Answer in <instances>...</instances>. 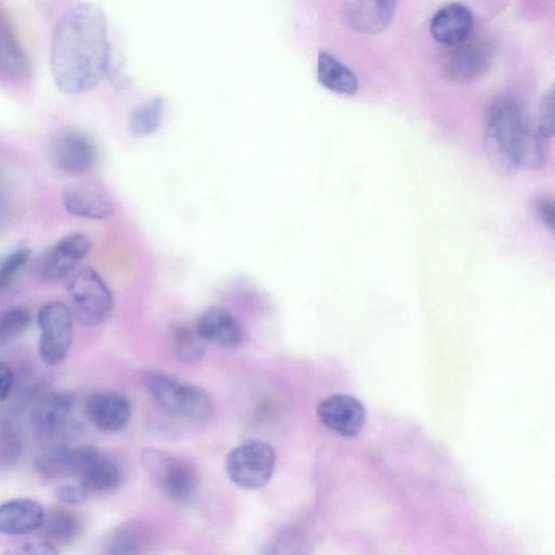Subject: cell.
Masks as SVG:
<instances>
[{
  "instance_id": "9a60e30c",
  "label": "cell",
  "mask_w": 555,
  "mask_h": 555,
  "mask_svg": "<svg viewBox=\"0 0 555 555\" xmlns=\"http://www.w3.org/2000/svg\"><path fill=\"white\" fill-rule=\"evenodd\" d=\"M195 331L204 341L223 348L240 347L245 338V331L240 320L221 307H210L196 321Z\"/></svg>"
},
{
  "instance_id": "7402d4cb",
  "label": "cell",
  "mask_w": 555,
  "mask_h": 555,
  "mask_svg": "<svg viewBox=\"0 0 555 555\" xmlns=\"http://www.w3.org/2000/svg\"><path fill=\"white\" fill-rule=\"evenodd\" d=\"M41 528L44 540L54 546L67 545L80 535L82 522L73 511L57 507L46 514Z\"/></svg>"
},
{
  "instance_id": "4dcf8cb0",
  "label": "cell",
  "mask_w": 555,
  "mask_h": 555,
  "mask_svg": "<svg viewBox=\"0 0 555 555\" xmlns=\"http://www.w3.org/2000/svg\"><path fill=\"white\" fill-rule=\"evenodd\" d=\"M306 542L296 532L276 537L267 547V555H306Z\"/></svg>"
},
{
  "instance_id": "e0dca14e",
  "label": "cell",
  "mask_w": 555,
  "mask_h": 555,
  "mask_svg": "<svg viewBox=\"0 0 555 555\" xmlns=\"http://www.w3.org/2000/svg\"><path fill=\"white\" fill-rule=\"evenodd\" d=\"M46 513L35 500L17 498L0 503V533L22 535L41 528Z\"/></svg>"
},
{
  "instance_id": "836d02e7",
  "label": "cell",
  "mask_w": 555,
  "mask_h": 555,
  "mask_svg": "<svg viewBox=\"0 0 555 555\" xmlns=\"http://www.w3.org/2000/svg\"><path fill=\"white\" fill-rule=\"evenodd\" d=\"M88 489L80 483H64L54 490L55 498L65 504L76 505L83 503L88 498Z\"/></svg>"
},
{
  "instance_id": "f1b7e54d",
  "label": "cell",
  "mask_w": 555,
  "mask_h": 555,
  "mask_svg": "<svg viewBox=\"0 0 555 555\" xmlns=\"http://www.w3.org/2000/svg\"><path fill=\"white\" fill-rule=\"evenodd\" d=\"M31 317L22 307H10L0 314V346L17 340L30 325Z\"/></svg>"
},
{
  "instance_id": "277c9868",
  "label": "cell",
  "mask_w": 555,
  "mask_h": 555,
  "mask_svg": "<svg viewBox=\"0 0 555 555\" xmlns=\"http://www.w3.org/2000/svg\"><path fill=\"white\" fill-rule=\"evenodd\" d=\"M67 292L72 302V313L81 324L95 326L103 323L113 310L112 293L91 268L75 270L68 280Z\"/></svg>"
},
{
  "instance_id": "cb8c5ba5",
  "label": "cell",
  "mask_w": 555,
  "mask_h": 555,
  "mask_svg": "<svg viewBox=\"0 0 555 555\" xmlns=\"http://www.w3.org/2000/svg\"><path fill=\"white\" fill-rule=\"evenodd\" d=\"M165 102L163 96H154L137 106L129 117V129L138 137L155 132L163 120Z\"/></svg>"
},
{
  "instance_id": "83f0119b",
  "label": "cell",
  "mask_w": 555,
  "mask_h": 555,
  "mask_svg": "<svg viewBox=\"0 0 555 555\" xmlns=\"http://www.w3.org/2000/svg\"><path fill=\"white\" fill-rule=\"evenodd\" d=\"M0 67L15 76L25 75L28 69L23 50L7 29H0Z\"/></svg>"
},
{
  "instance_id": "d6a6232c",
  "label": "cell",
  "mask_w": 555,
  "mask_h": 555,
  "mask_svg": "<svg viewBox=\"0 0 555 555\" xmlns=\"http://www.w3.org/2000/svg\"><path fill=\"white\" fill-rule=\"evenodd\" d=\"M57 548L47 540L23 542L9 548L4 555H57Z\"/></svg>"
},
{
  "instance_id": "d6986e66",
  "label": "cell",
  "mask_w": 555,
  "mask_h": 555,
  "mask_svg": "<svg viewBox=\"0 0 555 555\" xmlns=\"http://www.w3.org/2000/svg\"><path fill=\"white\" fill-rule=\"evenodd\" d=\"M62 201L66 210L75 216L103 220L115 214V205L107 194L91 185H68Z\"/></svg>"
},
{
  "instance_id": "f546056e",
  "label": "cell",
  "mask_w": 555,
  "mask_h": 555,
  "mask_svg": "<svg viewBox=\"0 0 555 555\" xmlns=\"http://www.w3.org/2000/svg\"><path fill=\"white\" fill-rule=\"evenodd\" d=\"M31 250L27 247H18L10 251L0 260V292L5 289L24 266L29 261Z\"/></svg>"
},
{
  "instance_id": "ac0fdd59",
  "label": "cell",
  "mask_w": 555,
  "mask_h": 555,
  "mask_svg": "<svg viewBox=\"0 0 555 555\" xmlns=\"http://www.w3.org/2000/svg\"><path fill=\"white\" fill-rule=\"evenodd\" d=\"M473 27V14L462 3H449L440 8L429 25L430 34L439 43L454 47L466 40Z\"/></svg>"
},
{
  "instance_id": "6da1fadb",
  "label": "cell",
  "mask_w": 555,
  "mask_h": 555,
  "mask_svg": "<svg viewBox=\"0 0 555 555\" xmlns=\"http://www.w3.org/2000/svg\"><path fill=\"white\" fill-rule=\"evenodd\" d=\"M108 63L105 14L90 3L70 7L53 29L51 72L56 87L67 94L89 91L106 75Z\"/></svg>"
},
{
  "instance_id": "603a6c76",
  "label": "cell",
  "mask_w": 555,
  "mask_h": 555,
  "mask_svg": "<svg viewBox=\"0 0 555 555\" xmlns=\"http://www.w3.org/2000/svg\"><path fill=\"white\" fill-rule=\"evenodd\" d=\"M145 529L131 522L118 528L108 539L106 555H141L147 545Z\"/></svg>"
},
{
  "instance_id": "30bf717a",
  "label": "cell",
  "mask_w": 555,
  "mask_h": 555,
  "mask_svg": "<svg viewBox=\"0 0 555 555\" xmlns=\"http://www.w3.org/2000/svg\"><path fill=\"white\" fill-rule=\"evenodd\" d=\"M91 247L90 237L83 233H70L61 237L40 257L38 274L50 282L69 276Z\"/></svg>"
},
{
  "instance_id": "7a4b0ae2",
  "label": "cell",
  "mask_w": 555,
  "mask_h": 555,
  "mask_svg": "<svg viewBox=\"0 0 555 555\" xmlns=\"http://www.w3.org/2000/svg\"><path fill=\"white\" fill-rule=\"evenodd\" d=\"M519 105L502 99L492 105L485 129V150L492 167L501 175H513L519 166L518 155L526 125Z\"/></svg>"
},
{
  "instance_id": "9c48e42d",
  "label": "cell",
  "mask_w": 555,
  "mask_h": 555,
  "mask_svg": "<svg viewBox=\"0 0 555 555\" xmlns=\"http://www.w3.org/2000/svg\"><path fill=\"white\" fill-rule=\"evenodd\" d=\"M75 397L67 391L53 392L44 397L35 408L34 428L46 442H63L77 429Z\"/></svg>"
},
{
  "instance_id": "8fae6325",
  "label": "cell",
  "mask_w": 555,
  "mask_h": 555,
  "mask_svg": "<svg viewBox=\"0 0 555 555\" xmlns=\"http://www.w3.org/2000/svg\"><path fill=\"white\" fill-rule=\"evenodd\" d=\"M76 449V477L88 491L106 492L120 485L122 469L114 457L92 446H81Z\"/></svg>"
},
{
  "instance_id": "4fadbf2b",
  "label": "cell",
  "mask_w": 555,
  "mask_h": 555,
  "mask_svg": "<svg viewBox=\"0 0 555 555\" xmlns=\"http://www.w3.org/2000/svg\"><path fill=\"white\" fill-rule=\"evenodd\" d=\"M493 57L491 46L483 40H464L454 46L444 61V72L459 82H470L481 77Z\"/></svg>"
},
{
  "instance_id": "4316f807",
  "label": "cell",
  "mask_w": 555,
  "mask_h": 555,
  "mask_svg": "<svg viewBox=\"0 0 555 555\" xmlns=\"http://www.w3.org/2000/svg\"><path fill=\"white\" fill-rule=\"evenodd\" d=\"M23 453L18 429L8 420H0V469L14 467Z\"/></svg>"
},
{
  "instance_id": "8992f818",
  "label": "cell",
  "mask_w": 555,
  "mask_h": 555,
  "mask_svg": "<svg viewBox=\"0 0 555 555\" xmlns=\"http://www.w3.org/2000/svg\"><path fill=\"white\" fill-rule=\"evenodd\" d=\"M141 463L153 480L173 501L188 502L196 488V475L185 461L153 448L141 451Z\"/></svg>"
},
{
  "instance_id": "3957f363",
  "label": "cell",
  "mask_w": 555,
  "mask_h": 555,
  "mask_svg": "<svg viewBox=\"0 0 555 555\" xmlns=\"http://www.w3.org/2000/svg\"><path fill=\"white\" fill-rule=\"evenodd\" d=\"M142 380L157 404L177 418L204 422L214 413L212 398L198 386L181 382L158 370L145 371Z\"/></svg>"
},
{
  "instance_id": "e575fe53",
  "label": "cell",
  "mask_w": 555,
  "mask_h": 555,
  "mask_svg": "<svg viewBox=\"0 0 555 555\" xmlns=\"http://www.w3.org/2000/svg\"><path fill=\"white\" fill-rule=\"evenodd\" d=\"M14 383V375L10 366L0 361V402L10 393Z\"/></svg>"
},
{
  "instance_id": "1f68e13d",
  "label": "cell",
  "mask_w": 555,
  "mask_h": 555,
  "mask_svg": "<svg viewBox=\"0 0 555 555\" xmlns=\"http://www.w3.org/2000/svg\"><path fill=\"white\" fill-rule=\"evenodd\" d=\"M540 132L550 138L554 133V89L551 87L541 100L539 125Z\"/></svg>"
},
{
  "instance_id": "ba28073f",
  "label": "cell",
  "mask_w": 555,
  "mask_h": 555,
  "mask_svg": "<svg viewBox=\"0 0 555 555\" xmlns=\"http://www.w3.org/2000/svg\"><path fill=\"white\" fill-rule=\"evenodd\" d=\"M98 156L93 139L82 130L66 128L56 132L48 147L50 163L59 171L79 176L89 171Z\"/></svg>"
},
{
  "instance_id": "7c38bea8",
  "label": "cell",
  "mask_w": 555,
  "mask_h": 555,
  "mask_svg": "<svg viewBox=\"0 0 555 555\" xmlns=\"http://www.w3.org/2000/svg\"><path fill=\"white\" fill-rule=\"evenodd\" d=\"M320 422L344 437H356L365 421V408L357 398L335 393L322 400L317 408Z\"/></svg>"
},
{
  "instance_id": "2e32d148",
  "label": "cell",
  "mask_w": 555,
  "mask_h": 555,
  "mask_svg": "<svg viewBox=\"0 0 555 555\" xmlns=\"http://www.w3.org/2000/svg\"><path fill=\"white\" fill-rule=\"evenodd\" d=\"M396 2L348 1L343 4L341 15L346 25L354 30L376 34L382 31L391 21Z\"/></svg>"
},
{
  "instance_id": "d4e9b609",
  "label": "cell",
  "mask_w": 555,
  "mask_h": 555,
  "mask_svg": "<svg viewBox=\"0 0 555 555\" xmlns=\"http://www.w3.org/2000/svg\"><path fill=\"white\" fill-rule=\"evenodd\" d=\"M546 139L538 127L526 121L519 146V166L532 169L543 166L546 159Z\"/></svg>"
},
{
  "instance_id": "484cf974",
  "label": "cell",
  "mask_w": 555,
  "mask_h": 555,
  "mask_svg": "<svg viewBox=\"0 0 555 555\" xmlns=\"http://www.w3.org/2000/svg\"><path fill=\"white\" fill-rule=\"evenodd\" d=\"M173 351L177 359L183 363L192 364L199 361L205 353V341L195 328L185 325L177 326L172 333Z\"/></svg>"
},
{
  "instance_id": "5bb4252c",
  "label": "cell",
  "mask_w": 555,
  "mask_h": 555,
  "mask_svg": "<svg viewBox=\"0 0 555 555\" xmlns=\"http://www.w3.org/2000/svg\"><path fill=\"white\" fill-rule=\"evenodd\" d=\"M85 412L89 422L98 429L116 433L128 425L132 415V406L122 393L98 391L88 397Z\"/></svg>"
},
{
  "instance_id": "5b68a950",
  "label": "cell",
  "mask_w": 555,
  "mask_h": 555,
  "mask_svg": "<svg viewBox=\"0 0 555 555\" xmlns=\"http://www.w3.org/2000/svg\"><path fill=\"white\" fill-rule=\"evenodd\" d=\"M276 463L274 449L261 440H248L233 448L225 460L229 478L240 488L256 490L271 479Z\"/></svg>"
},
{
  "instance_id": "52a82bcc",
  "label": "cell",
  "mask_w": 555,
  "mask_h": 555,
  "mask_svg": "<svg viewBox=\"0 0 555 555\" xmlns=\"http://www.w3.org/2000/svg\"><path fill=\"white\" fill-rule=\"evenodd\" d=\"M38 324L41 360L50 366L61 364L73 341L74 317L70 309L61 301H49L39 309Z\"/></svg>"
},
{
  "instance_id": "44dd1931",
  "label": "cell",
  "mask_w": 555,
  "mask_h": 555,
  "mask_svg": "<svg viewBox=\"0 0 555 555\" xmlns=\"http://www.w3.org/2000/svg\"><path fill=\"white\" fill-rule=\"evenodd\" d=\"M317 76L324 88L335 92L354 94L359 89L357 76L325 51H320L318 54Z\"/></svg>"
},
{
  "instance_id": "ffe728a7",
  "label": "cell",
  "mask_w": 555,
  "mask_h": 555,
  "mask_svg": "<svg viewBox=\"0 0 555 555\" xmlns=\"http://www.w3.org/2000/svg\"><path fill=\"white\" fill-rule=\"evenodd\" d=\"M77 447L64 442L50 443L38 455L35 466L39 474L49 479H62L77 473Z\"/></svg>"
},
{
  "instance_id": "d590c367",
  "label": "cell",
  "mask_w": 555,
  "mask_h": 555,
  "mask_svg": "<svg viewBox=\"0 0 555 555\" xmlns=\"http://www.w3.org/2000/svg\"><path fill=\"white\" fill-rule=\"evenodd\" d=\"M537 212L540 219L552 230L554 229V205L548 199L539 201Z\"/></svg>"
}]
</instances>
